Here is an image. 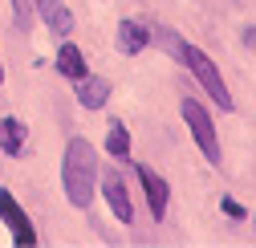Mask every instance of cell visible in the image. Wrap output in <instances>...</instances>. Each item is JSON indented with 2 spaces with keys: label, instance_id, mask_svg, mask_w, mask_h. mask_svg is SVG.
Wrapping results in <instances>:
<instances>
[{
  "label": "cell",
  "instance_id": "1",
  "mask_svg": "<svg viewBox=\"0 0 256 248\" xmlns=\"http://www.w3.org/2000/svg\"><path fill=\"white\" fill-rule=\"evenodd\" d=\"M61 179H66V196H70L74 208H86L94 200V188H98V154H94V146L86 138H70Z\"/></svg>",
  "mask_w": 256,
  "mask_h": 248
},
{
  "label": "cell",
  "instance_id": "2",
  "mask_svg": "<svg viewBox=\"0 0 256 248\" xmlns=\"http://www.w3.org/2000/svg\"><path fill=\"white\" fill-rule=\"evenodd\" d=\"M179 61L196 74V82L212 94V102L220 106V110H232V94H228V86H224V78H220V70H216V61L204 53V49H191L187 41H183V53H179Z\"/></svg>",
  "mask_w": 256,
  "mask_h": 248
},
{
  "label": "cell",
  "instance_id": "3",
  "mask_svg": "<svg viewBox=\"0 0 256 248\" xmlns=\"http://www.w3.org/2000/svg\"><path fill=\"white\" fill-rule=\"evenodd\" d=\"M183 118H187V126H191V134H196V142H200V150L208 154V163H220V138H216V126H212V118H208V110L196 102V98H187L183 102Z\"/></svg>",
  "mask_w": 256,
  "mask_h": 248
},
{
  "label": "cell",
  "instance_id": "4",
  "mask_svg": "<svg viewBox=\"0 0 256 248\" xmlns=\"http://www.w3.org/2000/svg\"><path fill=\"white\" fill-rule=\"evenodd\" d=\"M102 196H106V204H110V212H114V220H122V224L134 220V204H130V192H126L122 175H110V171H106V179H102Z\"/></svg>",
  "mask_w": 256,
  "mask_h": 248
},
{
  "label": "cell",
  "instance_id": "5",
  "mask_svg": "<svg viewBox=\"0 0 256 248\" xmlns=\"http://www.w3.org/2000/svg\"><path fill=\"white\" fill-rule=\"evenodd\" d=\"M0 220L12 228V236H16L20 244H33V240H37V232L28 228V220H24V208H20L8 192H0Z\"/></svg>",
  "mask_w": 256,
  "mask_h": 248
},
{
  "label": "cell",
  "instance_id": "6",
  "mask_svg": "<svg viewBox=\"0 0 256 248\" xmlns=\"http://www.w3.org/2000/svg\"><path fill=\"white\" fill-rule=\"evenodd\" d=\"M138 179H142V192H146V204H150V216L154 220H163L167 216V179L163 175H154L150 167H138Z\"/></svg>",
  "mask_w": 256,
  "mask_h": 248
},
{
  "label": "cell",
  "instance_id": "7",
  "mask_svg": "<svg viewBox=\"0 0 256 248\" xmlns=\"http://www.w3.org/2000/svg\"><path fill=\"white\" fill-rule=\"evenodd\" d=\"M78 86V102L86 106V110H102L106 106V98H110V86H106V78H78L74 82Z\"/></svg>",
  "mask_w": 256,
  "mask_h": 248
},
{
  "label": "cell",
  "instance_id": "8",
  "mask_svg": "<svg viewBox=\"0 0 256 248\" xmlns=\"http://www.w3.org/2000/svg\"><path fill=\"white\" fill-rule=\"evenodd\" d=\"M146 45H150L146 24H138V20H122V24H118V49H122V53H142Z\"/></svg>",
  "mask_w": 256,
  "mask_h": 248
},
{
  "label": "cell",
  "instance_id": "9",
  "mask_svg": "<svg viewBox=\"0 0 256 248\" xmlns=\"http://www.w3.org/2000/svg\"><path fill=\"white\" fill-rule=\"evenodd\" d=\"M57 70L66 74L70 82L86 78V57H82V49H78V45H61V53H57Z\"/></svg>",
  "mask_w": 256,
  "mask_h": 248
},
{
  "label": "cell",
  "instance_id": "10",
  "mask_svg": "<svg viewBox=\"0 0 256 248\" xmlns=\"http://www.w3.org/2000/svg\"><path fill=\"white\" fill-rule=\"evenodd\" d=\"M0 146H4V154H20V146H24V122L0 118Z\"/></svg>",
  "mask_w": 256,
  "mask_h": 248
},
{
  "label": "cell",
  "instance_id": "11",
  "mask_svg": "<svg viewBox=\"0 0 256 248\" xmlns=\"http://www.w3.org/2000/svg\"><path fill=\"white\" fill-rule=\"evenodd\" d=\"M106 150L114 154L118 163H126V159H130V134H126V126H122V122H110V130H106Z\"/></svg>",
  "mask_w": 256,
  "mask_h": 248
},
{
  "label": "cell",
  "instance_id": "12",
  "mask_svg": "<svg viewBox=\"0 0 256 248\" xmlns=\"http://www.w3.org/2000/svg\"><path fill=\"white\" fill-rule=\"evenodd\" d=\"M12 8H16V28H33V0H12Z\"/></svg>",
  "mask_w": 256,
  "mask_h": 248
},
{
  "label": "cell",
  "instance_id": "13",
  "mask_svg": "<svg viewBox=\"0 0 256 248\" xmlns=\"http://www.w3.org/2000/svg\"><path fill=\"white\" fill-rule=\"evenodd\" d=\"M224 212H228V216H236V220H244V208H240L236 200H224Z\"/></svg>",
  "mask_w": 256,
  "mask_h": 248
},
{
  "label": "cell",
  "instance_id": "14",
  "mask_svg": "<svg viewBox=\"0 0 256 248\" xmlns=\"http://www.w3.org/2000/svg\"><path fill=\"white\" fill-rule=\"evenodd\" d=\"M37 8H41V16H45V12H53V8H61V0H37Z\"/></svg>",
  "mask_w": 256,
  "mask_h": 248
},
{
  "label": "cell",
  "instance_id": "15",
  "mask_svg": "<svg viewBox=\"0 0 256 248\" xmlns=\"http://www.w3.org/2000/svg\"><path fill=\"white\" fill-rule=\"evenodd\" d=\"M244 45H248V49H256V24H252V28H244Z\"/></svg>",
  "mask_w": 256,
  "mask_h": 248
},
{
  "label": "cell",
  "instance_id": "16",
  "mask_svg": "<svg viewBox=\"0 0 256 248\" xmlns=\"http://www.w3.org/2000/svg\"><path fill=\"white\" fill-rule=\"evenodd\" d=\"M0 82H4V70H0Z\"/></svg>",
  "mask_w": 256,
  "mask_h": 248
}]
</instances>
